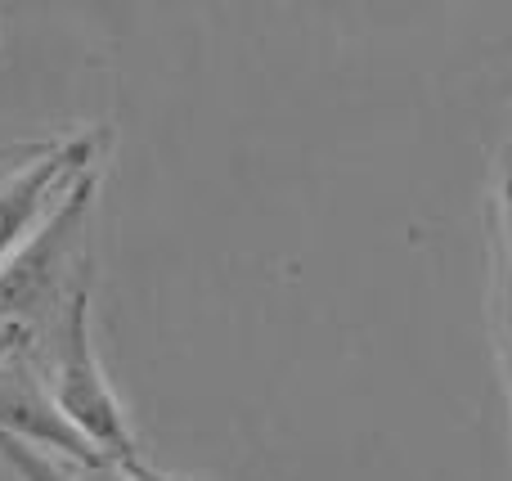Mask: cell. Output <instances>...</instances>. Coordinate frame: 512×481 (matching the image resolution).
<instances>
[{"label": "cell", "mask_w": 512, "mask_h": 481, "mask_svg": "<svg viewBox=\"0 0 512 481\" xmlns=\"http://www.w3.org/2000/svg\"><path fill=\"white\" fill-rule=\"evenodd\" d=\"M99 167L81 171L72 189L59 198L50 216L32 230V239L5 261L0 270V320H23L36 333L54 324V315L68 306L72 288L90 275L86 225L95 207Z\"/></svg>", "instance_id": "obj_1"}, {"label": "cell", "mask_w": 512, "mask_h": 481, "mask_svg": "<svg viewBox=\"0 0 512 481\" xmlns=\"http://www.w3.org/2000/svg\"><path fill=\"white\" fill-rule=\"evenodd\" d=\"M0 432L32 450H41V455L59 459V464H72V468L117 464L86 432H77L68 423V414L54 401L50 383H45V369L36 356L0 365Z\"/></svg>", "instance_id": "obj_4"}, {"label": "cell", "mask_w": 512, "mask_h": 481, "mask_svg": "<svg viewBox=\"0 0 512 481\" xmlns=\"http://www.w3.org/2000/svg\"><path fill=\"white\" fill-rule=\"evenodd\" d=\"M0 459L14 468L18 481H81L68 464H59V459H50V455H41V450L23 446V441L5 437V432H0Z\"/></svg>", "instance_id": "obj_5"}, {"label": "cell", "mask_w": 512, "mask_h": 481, "mask_svg": "<svg viewBox=\"0 0 512 481\" xmlns=\"http://www.w3.org/2000/svg\"><path fill=\"white\" fill-rule=\"evenodd\" d=\"M508 378H512V365H508Z\"/></svg>", "instance_id": "obj_9"}, {"label": "cell", "mask_w": 512, "mask_h": 481, "mask_svg": "<svg viewBox=\"0 0 512 481\" xmlns=\"http://www.w3.org/2000/svg\"><path fill=\"white\" fill-rule=\"evenodd\" d=\"M99 162V135H63V140H23L0 158V270L32 239V230L59 207L81 171Z\"/></svg>", "instance_id": "obj_3"}, {"label": "cell", "mask_w": 512, "mask_h": 481, "mask_svg": "<svg viewBox=\"0 0 512 481\" xmlns=\"http://www.w3.org/2000/svg\"><path fill=\"white\" fill-rule=\"evenodd\" d=\"M499 225H504V279L512 284V171L499 189Z\"/></svg>", "instance_id": "obj_7"}, {"label": "cell", "mask_w": 512, "mask_h": 481, "mask_svg": "<svg viewBox=\"0 0 512 481\" xmlns=\"http://www.w3.org/2000/svg\"><path fill=\"white\" fill-rule=\"evenodd\" d=\"M36 347H41V333H36L32 324H23V320H0V365L36 356Z\"/></svg>", "instance_id": "obj_6"}, {"label": "cell", "mask_w": 512, "mask_h": 481, "mask_svg": "<svg viewBox=\"0 0 512 481\" xmlns=\"http://www.w3.org/2000/svg\"><path fill=\"white\" fill-rule=\"evenodd\" d=\"M9 149H14V144H0V158H9Z\"/></svg>", "instance_id": "obj_8"}, {"label": "cell", "mask_w": 512, "mask_h": 481, "mask_svg": "<svg viewBox=\"0 0 512 481\" xmlns=\"http://www.w3.org/2000/svg\"><path fill=\"white\" fill-rule=\"evenodd\" d=\"M45 351V383H50L59 410L68 414V423L77 432H86L108 459L117 464H135L140 450L126 428V414L117 405L113 387L104 383V369L95 360V342H90V275L72 288L68 306L54 315V324L41 333Z\"/></svg>", "instance_id": "obj_2"}, {"label": "cell", "mask_w": 512, "mask_h": 481, "mask_svg": "<svg viewBox=\"0 0 512 481\" xmlns=\"http://www.w3.org/2000/svg\"><path fill=\"white\" fill-rule=\"evenodd\" d=\"M167 481H171V477H167Z\"/></svg>", "instance_id": "obj_10"}]
</instances>
